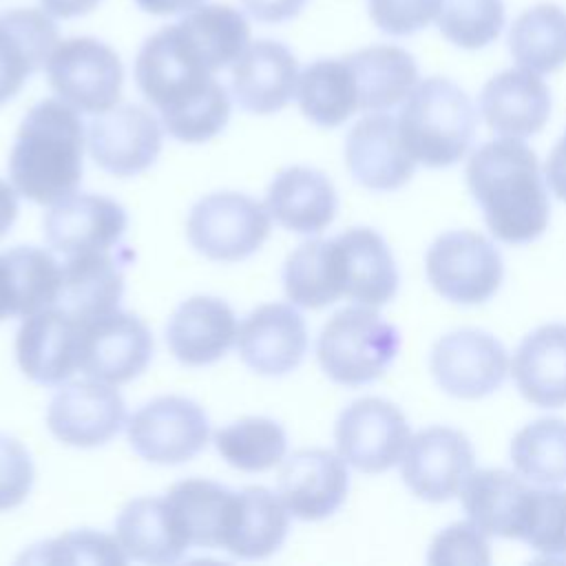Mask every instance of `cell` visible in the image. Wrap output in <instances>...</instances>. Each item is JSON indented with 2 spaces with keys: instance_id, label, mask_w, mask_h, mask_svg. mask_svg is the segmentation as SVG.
I'll list each match as a JSON object with an SVG mask.
<instances>
[{
  "instance_id": "8d00e7d4",
  "label": "cell",
  "mask_w": 566,
  "mask_h": 566,
  "mask_svg": "<svg viewBox=\"0 0 566 566\" xmlns=\"http://www.w3.org/2000/svg\"><path fill=\"white\" fill-rule=\"evenodd\" d=\"M513 60L533 73H553L566 64V11L542 2L520 13L509 31Z\"/></svg>"
},
{
  "instance_id": "1f68e13d",
  "label": "cell",
  "mask_w": 566,
  "mask_h": 566,
  "mask_svg": "<svg viewBox=\"0 0 566 566\" xmlns=\"http://www.w3.org/2000/svg\"><path fill=\"white\" fill-rule=\"evenodd\" d=\"M352 69L358 111H387L400 104L418 84V66L411 53L391 44H376L345 55Z\"/></svg>"
},
{
  "instance_id": "f1b7e54d",
  "label": "cell",
  "mask_w": 566,
  "mask_h": 566,
  "mask_svg": "<svg viewBox=\"0 0 566 566\" xmlns=\"http://www.w3.org/2000/svg\"><path fill=\"white\" fill-rule=\"evenodd\" d=\"M336 239L343 294L360 305L380 307L396 296L398 270L385 239L371 228H349Z\"/></svg>"
},
{
  "instance_id": "e575fe53",
  "label": "cell",
  "mask_w": 566,
  "mask_h": 566,
  "mask_svg": "<svg viewBox=\"0 0 566 566\" xmlns=\"http://www.w3.org/2000/svg\"><path fill=\"white\" fill-rule=\"evenodd\" d=\"M195 53L212 71H221L250 44L245 15L230 4H199L177 22Z\"/></svg>"
},
{
  "instance_id": "7402d4cb",
  "label": "cell",
  "mask_w": 566,
  "mask_h": 566,
  "mask_svg": "<svg viewBox=\"0 0 566 566\" xmlns=\"http://www.w3.org/2000/svg\"><path fill=\"white\" fill-rule=\"evenodd\" d=\"M464 513L484 535L524 539L535 489L506 469L473 471L460 489Z\"/></svg>"
},
{
  "instance_id": "6da1fadb",
  "label": "cell",
  "mask_w": 566,
  "mask_h": 566,
  "mask_svg": "<svg viewBox=\"0 0 566 566\" xmlns=\"http://www.w3.org/2000/svg\"><path fill=\"white\" fill-rule=\"evenodd\" d=\"M135 82L159 111L170 137L201 144L223 130L230 119V95L195 53L179 24L153 33L135 60Z\"/></svg>"
},
{
  "instance_id": "3957f363",
  "label": "cell",
  "mask_w": 566,
  "mask_h": 566,
  "mask_svg": "<svg viewBox=\"0 0 566 566\" xmlns=\"http://www.w3.org/2000/svg\"><path fill=\"white\" fill-rule=\"evenodd\" d=\"M84 124L73 106L42 99L24 115L9 155V177L18 195L55 203L75 192L82 179Z\"/></svg>"
},
{
  "instance_id": "e0dca14e",
  "label": "cell",
  "mask_w": 566,
  "mask_h": 566,
  "mask_svg": "<svg viewBox=\"0 0 566 566\" xmlns=\"http://www.w3.org/2000/svg\"><path fill=\"white\" fill-rule=\"evenodd\" d=\"M347 462L327 449H301L283 458L279 497L292 517L316 522L340 509L349 489Z\"/></svg>"
},
{
  "instance_id": "8992f818",
  "label": "cell",
  "mask_w": 566,
  "mask_h": 566,
  "mask_svg": "<svg viewBox=\"0 0 566 566\" xmlns=\"http://www.w3.org/2000/svg\"><path fill=\"white\" fill-rule=\"evenodd\" d=\"M186 234L190 245L206 259L243 261L268 239L270 212L243 192H212L190 208Z\"/></svg>"
},
{
  "instance_id": "44dd1931",
  "label": "cell",
  "mask_w": 566,
  "mask_h": 566,
  "mask_svg": "<svg viewBox=\"0 0 566 566\" xmlns=\"http://www.w3.org/2000/svg\"><path fill=\"white\" fill-rule=\"evenodd\" d=\"M298 84V62L294 53L274 40L250 42L232 64L230 91L234 102L256 115L281 111Z\"/></svg>"
},
{
  "instance_id": "4dcf8cb0",
  "label": "cell",
  "mask_w": 566,
  "mask_h": 566,
  "mask_svg": "<svg viewBox=\"0 0 566 566\" xmlns=\"http://www.w3.org/2000/svg\"><path fill=\"white\" fill-rule=\"evenodd\" d=\"M115 539L128 559L157 566L175 564L188 551L164 497L130 500L115 520Z\"/></svg>"
},
{
  "instance_id": "74e56055",
  "label": "cell",
  "mask_w": 566,
  "mask_h": 566,
  "mask_svg": "<svg viewBox=\"0 0 566 566\" xmlns=\"http://www.w3.org/2000/svg\"><path fill=\"white\" fill-rule=\"evenodd\" d=\"M214 447L230 467L256 473L283 462L287 436L276 420L250 416L219 429L214 433Z\"/></svg>"
},
{
  "instance_id": "ffe728a7",
  "label": "cell",
  "mask_w": 566,
  "mask_h": 566,
  "mask_svg": "<svg viewBox=\"0 0 566 566\" xmlns=\"http://www.w3.org/2000/svg\"><path fill=\"white\" fill-rule=\"evenodd\" d=\"M82 323L60 305L24 316L15 336L18 365L38 385H62L80 356Z\"/></svg>"
},
{
  "instance_id": "d6a6232c",
  "label": "cell",
  "mask_w": 566,
  "mask_h": 566,
  "mask_svg": "<svg viewBox=\"0 0 566 566\" xmlns=\"http://www.w3.org/2000/svg\"><path fill=\"white\" fill-rule=\"evenodd\" d=\"M283 285L287 298L307 310L332 305L345 296L336 239L301 243L285 261Z\"/></svg>"
},
{
  "instance_id": "d590c367",
  "label": "cell",
  "mask_w": 566,
  "mask_h": 566,
  "mask_svg": "<svg viewBox=\"0 0 566 566\" xmlns=\"http://www.w3.org/2000/svg\"><path fill=\"white\" fill-rule=\"evenodd\" d=\"M296 99L301 113L325 128L347 122L358 111V93L349 64L340 60H316L298 73Z\"/></svg>"
},
{
  "instance_id": "52a82bcc",
  "label": "cell",
  "mask_w": 566,
  "mask_h": 566,
  "mask_svg": "<svg viewBox=\"0 0 566 566\" xmlns=\"http://www.w3.org/2000/svg\"><path fill=\"white\" fill-rule=\"evenodd\" d=\"M44 69L55 95L77 113L99 115L119 102L124 84L122 60L95 38L57 42Z\"/></svg>"
},
{
  "instance_id": "f546056e",
  "label": "cell",
  "mask_w": 566,
  "mask_h": 566,
  "mask_svg": "<svg viewBox=\"0 0 566 566\" xmlns=\"http://www.w3.org/2000/svg\"><path fill=\"white\" fill-rule=\"evenodd\" d=\"M513 378L535 407L566 405V323H548L524 336L513 356Z\"/></svg>"
},
{
  "instance_id": "8fae6325",
  "label": "cell",
  "mask_w": 566,
  "mask_h": 566,
  "mask_svg": "<svg viewBox=\"0 0 566 566\" xmlns=\"http://www.w3.org/2000/svg\"><path fill=\"white\" fill-rule=\"evenodd\" d=\"M334 438L347 464L363 473H382L400 462L411 436L405 413L394 402L360 398L340 411Z\"/></svg>"
},
{
  "instance_id": "681fc988",
  "label": "cell",
  "mask_w": 566,
  "mask_h": 566,
  "mask_svg": "<svg viewBox=\"0 0 566 566\" xmlns=\"http://www.w3.org/2000/svg\"><path fill=\"white\" fill-rule=\"evenodd\" d=\"M102 0H40L42 9L53 18H77L91 13Z\"/></svg>"
},
{
  "instance_id": "ac0fdd59",
  "label": "cell",
  "mask_w": 566,
  "mask_h": 566,
  "mask_svg": "<svg viewBox=\"0 0 566 566\" xmlns=\"http://www.w3.org/2000/svg\"><path fill=\"white\" fill-rule=\"evenodd\" d=\"M241 360L261 376H283L296 369L307 352L303 316L285 303L252 310L237 329Z\"/></svg>"
},
{
  "instance_id": "b9f144b4",
  "label": "cell",
  "mask_w": 566,
  "mask_h": 566,
  "mask_svg": "<svg viewBox=\"0 0 566 566\" xmlns=\"http://www.w3.org/2000/svg\"><path fill=\"white\" fill-rule=\"evenodd\" d=\"M27 562H49V564H124L128 557L124 555L117 539L97 533V531H73L51 542H44L31 548L24 555Z\"/></svg>"
},
{
  "instance_id": "bcb514c9",
  "label": "cell",
  "mask_w": 566,
  "mask_h": 566,
  "mask_svg": "<svg viewBox=\"0 0 566 566\" xmlns=\"http://www.w3.org/2000/svg\"><path fill=\"white\" fill-rule=\"evenodd\" d=\"M33 478L31 453L18 438L0 433V511L22 504L31 493Z\"/></svg>"
},
{
  "instance_id": "60d3db41",
  "label": "cell",
  "mask_w": 566,
  "mask_h": 566,
  "mask_svg": "<svg viewBox=\"0 0 566 566\" xmlns=\"http://www.w3.org/2000/svg\"><path fill=\"white\" fill-rule=\"evenodd\" d=\"M440 33L460 49L491 44L504 27L502 0H442L438 11Z\"/></svg>"
},
{
  "instance_id": "484cf974",
  "label": "cell",
  "mask_w": 566,
  "mask_h": 566,
  "mask_svg": "<svg viewBox=\"0 0 566 566\" xmlns=\"http://www.w3.org/2000/svg\"><path fill=\"white\" fill-rule=\"evenodd\" d=\"M57 42V27L44 9H11L0 15V106L46 64Z\"/></svg>"
},
{
  "instance_id": "7c38bea8",
  "label": "cell",
  "mask_w": 566,
  "mask_h": 566,
  "mask_svg": "<svg viewBox=\"0 0 566 566\" xmlns=\"http://www.w3.org/2000/svg\"><path fill=\"white\" fill-rule=\"evenodd\" d=\"M429 369L438 387L462 400H478L506 380L509 354L482 329H455L436 340Z\"/></svg>"
},
{
  "instance_id": "277c9868",
  "label": "cell",
  "mask_w": 566,
  "mask_h": 566,
  "mask_svg": "<svg viewBox=\"0 0 566 566\" xmlns=\"http://www.w3.org/2000/svg\"><path fill=\"white\" fill-rule=\"evenodd\" d=\"M396 119L416 164L447 168L467 155L478 115L458 84L447 77H427L402 99Z\"/></svg>"
},
{
  "instance_id": "9a60e30c",
  "label": "cell",
  "mask_w": 566,
  "mask_h": 566,
  "mask_svg": "<svg viewBox=\"0 0 566 566\" xmlns=\"http://www.w3.org/2000/svg\"><path fill=\"white\" fill-rule=\"evenodd\" d=\"M126 210L104 195L71 192L51 203L44 217V239L53 252L73 256L82 252L122 250L126 232Z\"/></svg>"
},
{
  "instance_id": "d6986e66",
  "label": "cell",
  "mask_w": 566,
  "mask_h": 566,
  "mask_svg": "<svg viewBox=\"0 0 566 566\" xmlns=\"http://www.w3.org/2000/svg\"><path fill=\"white\" fill-rule=\"evenodd\" d=\"M345 164L349 175L369 190H396L416 170V159L402 144L398 119L382 111L358 119L349 128Z\"/></svg>"
},
{
  "instance_id": "9c48e42d",
  "label": "cell",
  "mask_w": 566,
  "mask_h": 566,
  "mask_svg": "<svg viewBox=\"0 0 566 566\" xmlns=\"http://www.w3.org/2000/svg\"><path fill=\"white\" fill-rule=\"evenodd\" d=\"M126 433L139 458L153 464H181L208 444L210 422L195 400L159 396L128 418Z\"/></svg>"
},
{
  "instance_id": "5b68a950",
  "label": "cell",
  "mask_w": 566,
  "mask_h": 566,
  "mask_svg": "<svg viewBox=\"0 0 566 566\" xmlns=\"http://www.w3.org/2000/svg\"><path fill=\"white\" fill-rule=\"evenodd\" d=\"M400 349V332L367 305L338 310L323 325L316 358L327 378L358 387L385 374Z\"/></svg>"
},
{
  "instance_id": "ba28073f",
  "label": "cell",
  "mask_w": 566,
  "mask_h": 566,
  "mask_svg": "<svg viewBox=\"0 0 566 566\" xmlns=\"http://www.w3.org/2000/svg\"><path fill=\"white\" fill-rule=\"evenodd\" d=\"M424 270L431 287L442 298L460 305L489 301L504 276L500 252L473 230L440 234L427 250Z\"/></svg>"
},
{
  "instance_id": "7dc6e473",
  "label": "cell",
  "mask_w": 566,
  "mask_h": 566,
  "mask_svg": "<svg viewBox=\"0 0 566 566\" xmlns=\"http://www.w3.org/2000/svg\"><path fill=\"white\" fill-rule=\"evenodd\" d=\"M307 0H241L243 9L256 20L265 24H279L292 20L301 13Z\"/></svg>"
},
{
  "instance_id": "2e32d148",
  "label": "cell",
  "mask_w": 566,
  "mask_h": 566,
  "mask_svg": "<svg viewBox=\"0 0 566 566\" xmlns=\"http://www.w3.org/2000/svg\"><path fill=\"white\" fill-rule=\"evenodd\" d=\"M46 424L69 447L91 449L106 444L126 424V405L115 385L77 380L64 385L49 402Z\"/></svg>"
},
{
  "instance_id": "83f0119b",
  "label": "cell",
  "mask_w": 566,
  "mask_h": 566,
  "mask_svg": "<svg viewBox=\"0 0 566 566\" xmlns=\"http://www.w3.org/2000/svg\"><path fill=\"white\" fill-rule=\"evenodd\" d=\"M265 208L285 230L316 234L334 221L338 197L327 175L307 166H292L272 179Z\"/></svg>"
},
{
  "instance_id": "f5cc1de1",
  "label": "cell",
  "mask_w": 566,
  "mask_h": 566,
  "mask_svg": "<svg viewBox=\"0 0 566 566\" xmlns=\"http://www.w3.org/2000/svg\"><path fill=\"white\" fill-rule=\"evenodd\" d=\"M15 316V296H13V285H11V274L7 268L4 256L0 254V321Z\"/></svg>"
},
{
  "instance_id": "cb8c5ba5",
  "label": "cell",
  "mask_w": 566,
  "mask_h": 566,
  "mask_svg": "<svg viewBox=\"0 0 566 566\" xmlns=\"http://www.w3.org/2000/svg\"><path fill=\"white\" fill-rule=\"evenodd\" d=\"M480 111L486 126L502 137H531L551 115V91L537 73L509 69L493 75L480 93Z\"/></svg>"
},
{
  "instance_id": "836d02e7",
  "label": "cell",
  "mask_w": 566,
  "mask_h": 566,
  "mask_svg": "<svg viewBox=\"0 0 566 566\" xmlns=\"http://www.w3.org/2000/svg\"><path fill=\"white\" fill-rule=\"evenodd\" d=\"M290 531V511L265 486L239 491V506L226 551L241 559H261L276 553Z\"/></svg>"
},
{
  "instance_id": "ab89813d",
  "label": "cell",
  "mask_w": 566,
  "mask_h": 566,
  "mask_svg": "<svg viewBox=\"0 0 566 566\" xmlns=\"http://www.w3.org/2000/svg\"><path fill=\"white\" fill-rule=\"evenodd\" d=\"M13 296H15V316H31L44 307L57 303L62 285V263L42 248L18 245L2 252Z\"/></svg>"
},
{
  "instance_id": "4fadbf2b",
  "label": "cell",
  "mask_w": 566,
  "mask_h": 566,
  "mask_svg": "<svg viewBox=\"0 0 566 566\" xmlns=\"http://www.w3.org/2000/svg\"><path fill=\"white\" fill-rule=\"evenodd\" d=\"M475 451L471 440L453 427H427L409 438L400 458L407 489L427 502H444L460 493L473 473Z\"/></svg>"
},
{
  "instance_id": "816d5d0a",
  "label": "cell",
  "mask_w": 566,
  "mask_h": 566,
  "mask_svg": "<svg viewBox=\"0 0 566 566\" xmlns=\"http://www.w3.org/2000/svg\"><path fill=\"white\" fill-rule=\"evenodd\" d=\"M18 190L0 179V237L7 234V230L13 226L18 217Z\"/></svg>"
},
{
  "instance_id": "ee69618b",
  "label": "cell",
  "mask_w": 566,
  "mask_h": 566,
  "mask_svg": "<svg viewBox=\"0 0 566 566\" xmlns=\"http://www.w3.org/2000/svg\"><path fill=\"white\" fill-rule=\"evenodd\" d=\"M429 564H491L486 535L473 522H455L436 535Z\"/></svg>"
},
{
  "instance_id": "c3c4849f",
  "label": "cell",
  "mask_w": 566,
  "mask_h": 566,
  "mask_svg": "<svg viewBox=\"0 0 566 566\" xmlns=\"http://www.w3.org/2000/svg\"><path fill=\"white\" fill-rule=\"evenodd\" d=\"M544 175H546V181H548V188L553 190V195H557L562 201H566V133L551 150L546 166H544Z\"/></svg>"
},
{
  "instance_id": "f907efd6",
  "label": "cell",
  "mask_w": 566,
  "mask_h": 566,
  "mask_svg": "<svg viewBox=\"0 0 566 566\" xmlns=\"http://www.w3.org/2000/svg\"><path fill=\"white\" fill-rule=\"evenodd\" d=\"M137 7L150 15H184L192 9H197L199 4H203V0H135Z\"/></svg>"
},
{
  "instance_id": "d4e9b609",
  "label": "cell",
  "mask_w": 566,
  "mask_h": 566,
  "mask_svg": "<svg viewBox=\"0 0 566 566\" xmlns=\"http://www.w3.org/2000/svg\"><path fill=\"white\" fill-rule=\"evenodd\" d=\"M237 316L217 296H190L166 325V343L172 356L188 367L219 360L237 340Z\"/></svg>"
},
{
  "instance_id": "5bb4252c",
  "label": "cell",
  "mask_w": 566,
  "mask_h": 566,
  "mask_svg": "<svg viewBox=\"0 0 566 566\" xmlns=\"http://www.w3.org/2000/svg\"><path fill=\"white\" fill-rule=\"evenodd\" d=\"M86 146L102 170L115 177H133L157 159L161 150V124L144 106H113L91 119Z\"/></svg>"
},
{
  "instance_id": "30bf717a",
  "label": "cell",
  "mask_w": 566,
  "mask_h": 566,
  "mask_svg": "<svg viewBox=\"0 0 566 566\" xmlns=\"http://www.w3.org/2000/svg\"><path fill=\"white\" fill-rule=\"evenodd\" d=\"M80 323L77 369L86 378L124 385L146 369L153 356V336L139 316L113 310Z\"/></svg>"
},
{
  "instance_id": "603a6c76",
  "label": "cell",
  "mask_w": 566,
  "mask_h": 566,
  "mask_svg": "<svg viewBox=\"0 0 566 566\" xmlns=\"http://www.w3.org/2000/svg\"><path fill=\"white\" fill-rule=\"evenodd\" d=\"M164 500L188 548L226 551L237 520L239 491H230L212 480L192 478L172 484Z\"/></svg>"
},
{
  "instance_id": "4316f807",
  "label": "cell",
  "mask_w": 566,
  "mask_h": 566,
  "mask_svg": "<svg viewBox=\"0 0 566 566\" xmlns=\"http://www.w3.org/2000/svg\"><path fill=\"white\" fill-rule=\"evenodd\" d=\"M128 250L82 252L64 256L57 303L77 321H88L117 310L124 294V263Z\"/></svg>"
},
{
  "instance_id": "f6af8a7d",
  "label": "cell",
  "mask_w": 566,
  "mask_h": 566,
  "mask_svg": "<svg viewBox=\"0 0 566 566\" xmlns=\"http://www.w3.org/2000/svg\"><path fill=\"white\" fill-rule=\"evenodd\" d=\"M442 0H367L371 22L387 35H411L438 18Z\"/></svg>"
},
{
  "instance_id": "7a4b0ae2",
  "label": "cell",
  "mask_w": 566,
  "mask_h": 566,
  "mask_svg": "<svg viewBox=\"0 0 566 566\" xmlns=\"http://www.w3.org/2000/svg\"><path fill=\"white\" fill-rule=\"evenodd\" d=\"M467 184L495 239L528 243L546 230L548 192L535 153L517 137L482 144L467 164Z\"/></svg>"
},
{
  "instance_id": "f35d334b",
  "label": "cell",
  "mask_w": 566,
  "mask_h": 566,
  "mask_svg": "<svg viewBox=\"0 0 566 566\" xmlns=\"http://www.w3.org/2000/svg\"><path fill=\"white\" fill-rule=\"evenodd\" d=\"M511 462L535 484L566 482V420L542 418L522 427L511 440Z\"/></svg>"
},
{
  "instance_id": "7bdbcfd3",
  "label": "cell",
  "mask_w": 566,
  "mask_h": 566,
  "mask_svg": "<svg viewBox=\"0 0 566 566\" xmlns=\"http://www.w3.org/2000/svg\"><path fill=\"white\" fill-rule=\"evenodd\" d=\"M533 551L548 559L566 557V491L535 489L533 511L524 539Z\"/></svg>"
}]
</instances>
